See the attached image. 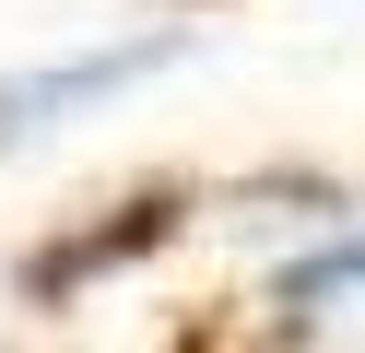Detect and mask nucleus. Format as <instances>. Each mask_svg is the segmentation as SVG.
I'll return each instance as SVG.
<instances>
[{
  "label": "nucleus",
  "instance_id": "obj_2",
  "mask_svg": "<svg viewBox=\"0 0 365 353\" xmlns=\"http://www.w3.org/2000/svg\"><path fill=\"white\" fill-rule=\"evenodd\" d=\"M177 235V200H130V224H83V235H59L48 259H24V295L36 306H71L95 271H130L142 247H165Z\"/></svg>",
  "mask_w": 365,
  "mask_h": 353
},
{
  "label": "nucleus",
  "instance_id": "obj_3",
  "mask_svg": "<svg viewBox=\"0 0 365 353\" xmlns=\"http://www.w3.org/2000/svg\"><path fill=\"white\" fill-rule=\"evenodd\" d=\"M341 295H365V224H354V235H330V247H307V259H283V271H271V306H283V318H330Z\"/></svg>",
  "mask_w": 365,
  "mask_h": 353
},
{
  "label": "nucleus",
  "instance_id": "obj_1",
  "mask_svg": "<svg viewBox=\"0 0 365 353\" xmlns=\"http://www.w3.org/2000/svg\"><path fill=\"white\" fill-rule=\"evenodd\" d=\"M177 59H189V36L153 24V36L83 47V59H48V71H12V83H0V153L36 141V130H59V118H83V106H118L130 83H153V71H177Z\"/></svg>",
  "mask_w": 365,
  "mask_h": 353
}]
</instances>
